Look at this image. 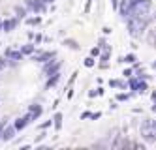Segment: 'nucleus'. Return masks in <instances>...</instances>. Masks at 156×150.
I'll list each match as a JSON object with an SVG mask.
<instances>
[{
    "label": "nucleus",
    "instance_id": "nucleus-7",
    "mask_svg": "<svg viewBox=\"0 0 156 150\" xmlns=\"http://www.w3.org/2000/svg\"><path fill=\"white\" fill-rule=\"evenodd\" d=\"M0 28H4V23H0Z\"/></svg>",
    "mask_w": 156,
    "mask_h": 150
},
{
    "label": "nucleus",
    "instance_id": "nucleus-6",
    "mask_svg": "<svg viewBox=\"0 0 156 150\" xmlns=\"http://www.w3.org/2000/svg\"><path fill=\"white\" fill-rule=\"evenodd\" d=\"M2 68H4V60H2V58H0V70H2Z\"/></svg>",
    "mask_w": 156,
    "mask_h": 150
},
{
    "label": "nucleus",
    "instance_id": "nucleus-8",
    "mask_svg": "<svg viewBox=\"0 0 156 150\" xmlns=\"http://www.w3.org/2000/svg\"><path fill=\"white\" fill-rule=\"evenodd\" d=\"M0 133H2V126H0Z\"/></svg>",
    "mask_w": 156,
    "mask_h": 150
},
{
    "label": "nucleus",
    "instance_id": "nucleus-5",
    "mask_svg": "<svg viewBox=\"0 0 156 150\" xmlns=\"http://www.w3.org/2000/svg\"><path fill=\"white\" fill-rule=\"evenodd\" d=\"M6 54L9 56V58H13V60H17V58H21V54H19V53H13V51H8Z\"/></svg>",
    "mask_w": 156,
    "mask_h": 150
},
{
    "label": "nucleus",
    "instance_id": "nucleus-3",
    "mask_svg": "<svg viewBox=\"0 0 156 150\" xmlns=\"http://www.w3.org/2000/svg\"><path fill=\"white\" fill-rule=\"evenodd\" d=\"M27 120H28V117H25V118H19V120H17V124H15V128H17V130L25 128V126H27Z\"/></svg>",
    "mask_w": 156,
    "mask_h": 150
},
{
    "label": "nucleus",
    "instance_id": "nucleus-2",
    "mask_svg": "<svg viewBox=\"0 0 156 150\" xmlns=\"http://www.w3.org/2000/svg\"><path fill=\"white\" fill-rule=\"evenodd\" d=\"M13 128H8V130H4V133H2V139L4 141H9V139H12V137H13Z\"/></svg>",
    "mask_w": 156,
    "mask_h": 150
},
{
    "label": "nucleus",
    "instance_id": "nucleus-1",
    "mask_svg": "<svg viewBox=\"0 0 156 150\" xmlns=\"http://www.w3.org/2000/svg\"><path fill=\"white\" fill-rule=\"evenodd\" d=\"M143 137L154 141L156 139V124L154 122H145L143 124Z\"/></svg>",
    "mask_w": 156,
    "mask_h": 150
},
{
    "label": "nucleus",
    "instance_id": "nucleus-4",
    "mask_svg": "<svg viewBox=\"0 0 156 150\" xmlns=\"http://www.w3.org/2000/svg\"><path fill=\"white\" fill-rule=\"evenodd\" d=\"M13 26H15V21H6V23H4V30H6V32L12 30Z\"/></svg>",
    "mask_w": 156,
    "mask_h": 150
}]
</instances>
